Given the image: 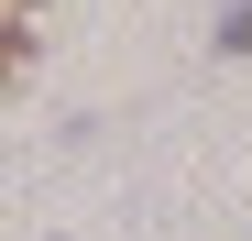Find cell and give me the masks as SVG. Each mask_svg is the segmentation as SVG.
Here are the masks:
<instances>
[{
  "instance_id": "cell-1",
  "label": "cell",
  "mask_w": 252,
  "mask_h": 241,
  "mask_svg": "<svg viewBox=\"0 0 252 241\" xmlns=\"http://www.w3.org/2000/svg\"><path fill=\"white\" fill-rule=\"evenodd\" d=\"M22 66H33V22H0V88H22Z\"/></svg>"
},
{
  "instance_id": "cell-2",
  "label": "cell",
  "mask_w": 252,
  "mask_h": 241,
  "mask_svg": "<svg viewBox=\"0 0 252 241\" xmlns=\"http://www.w3.org/2000/svg\"><path fill=\"white\" fill-rule=\"evenodd\" d=\"M220 55H252V0H220V33H208Z\"/></svg>"
},
{
  "instance_id": "cell-3",
  "label": "cell",
  "mask_w": 252,
  "mask_h": 241,
  "mask_svg": "<svg viewBox=\"0 0 252 241\" xmlns=\"http://www.w3.org/2000/svg\"><path fill=\"white\" fill-rule=\"evenodd\" d=\"M22 11H33V0H22Z\"/></svg>"
}]
</instances>
